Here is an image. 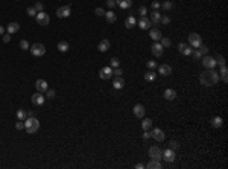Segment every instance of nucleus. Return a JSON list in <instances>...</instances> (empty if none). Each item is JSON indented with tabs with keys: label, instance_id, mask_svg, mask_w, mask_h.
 <instances>
[{
	"label": "nucleus",
	"instance_id": "f257e3e1",
	"mask_svg": "<svg viewBox=\"0 0 228 169\" xmlns=\"http://www.w3.org/2000/svg\"><path fill=\"white\" fill-rule=\"evenodd\" d=\"M199 81H201L202 86L211 87V86H214V84H217V81H219V73H217L214 69H205V72L201 73Z\"/></svg>",
	"mask_w": 228,
	"mask_h": 169
},
{
	"label": "nucleus",
	"instance_id": "f03ea898",
	"mask_svg": "<svg viewBox=\"0 0 228 169\" xmlns=\"http://www.w3.org/2000/svg\"><path fill=\"white\" fill-rule=\"evenodd\" d=\"M38 128H40V120L37 119V117L30 116V117H26L24 119V130H26V133H28V134L37 133Z\"/></svg>",
	"mask_w": 228,
	"mask_h": 169
},
{
	"label": "nucleus",
	"instance_id": "7ed1b4c3",
	"mask_svg": "<svg viewBox=\"0 0 228 169\" xmlns=\"http://www.w3.org/2000/svg\"><path fill=\"white\" fill-rule=\"evenodd\" d=\"M29 50H30V54H32L34 56H43L46 54V47H44V44H41V43L32 44L29 47Z\"/></svg>",
	"mask_w": 228,
	"mask_h": 169
},
{
	"label": "nucleus",
	"instance_id": "20e7f679",
	"mask_svg": "<svg viewBox=\"0 0 228 169\" xmlns=\"http://www.w3.org/2000/svg\"><path fill=\"white\" fill-rule=\"evenodd\" d=\"M202 44V37L199 34H190L189 35V46H192L193 49H198V47Z\"/></svg>",
	"mask_w": 228,
	"mask_h": 169
},
{
	"label": "nucleus",
	"instance_id": "39448f33",
	"mask_svg": "<svg viewBox=\"0 0 228 169\" xmlns=\"http://www.w3.org/2000/svg\"><path fill=\"white\" fill-rule=\"evenodd\" d=\"M99 78L100 79H110V78H113V67L111 66H107V67H102L99 70Z\"/></svg>",
	"mask_w": 228,
	"mask_h": 169
},
{
	"label": "nucleus",
	"instance_id": "423d86ee",
	"mask_svg": "<svg viewBox=\"0 0 228 169\" xmlns=\"http://www.w3.org/2000/svg\"><path fill=\"white\" fill-rule=\"evenodd\" d=\"M132 113H134L135 117L143 119V117H145V114H146V108H145V105H141V104H135V105H134V108H132Z\"/></svg>",
	"mask_w": 228,
	"mask_h": 169
},
{
	"label": "nucleus",
	"instance_id": "0eeeda50",
	"mask_svg": "<svg viewBox=\"0 0 228 169\" xmlns=\"http://www.w3.org/2000/svg\"><path fill=\"white\" fill-rule=\"evenodd\" d=\"M149 157L154 160H160L163 158V151L160 149V146H151L149 148Z\"/></svg>",
	"mask_w": 228,
	"mask_h": 169
},
{
	"label": "nucleus",
	"instance_id": "6e6552de",
	"mask_svg": "<svg viewBox=\"0 0 228 169\" xmlns=\"http://www.w3.org/2000/svg\"><path fill=\"white\" fill-rule=\"evenodd\" d=\"M202 66L205 67V69H214L217 64H216V58H213V56H210V55H205L204 58H202Z\"/></svg>",
	"mask_w": 228,
	"mask_h": 169
},
{
	"label": "nucleus",
	"instance_id": "1a4fd4ad",
	"mask_svg": "<svg viewBox=\"0 0 228 169\" xmlns=\"http://www.w3.org/2000/svg\"><path fill=\"white\" fill-rule=\"evenodd\" d=\"M37 23L41 24V26H47V24L50 23L49 14H46V12H38V14H37Z\"/></svg>",
	"mask_w": 228,
	"mask_h": 169
},
{
	"label": "nucleus",
	"instance_id": "9d476101",
	"mask_svg": "<svg viewBox=\"0 0 228 169\" xmlns=\"http://www.w3.org/2000/svg\"><path fill=\"white\" fill-rule=\"evenodd\" d=\"M178 50H179V54H183L184 56H190V55H192L193 47L189 46L187 43H179L178 44Z\"/></svg>",
	"mask_w": 228,
	"mask_h": 169
},
{
	"label": "nucleus",
	"instance_id": "9b49d317",
	"mask_svg": "<svg viewBox=\"0 0 228 169\" xmlns=\"http://www.w3.org/2000/svg\"><path fill=\"white\" fill-rule=\"evenodd\" d=\"M70 14H72L70 6H61L56 9V15L60 18H67V17H70Z\"/></svg>",
	"mask_w": 228,
	"mask_h": 169
},
{
	"label": "nucleus",
	"instance_id": "f8f14e48",
	"mask_svg": "<svg viewBox=\"0 0 228 169\" xmlns=\"http://www.w3.org/2000/svg\"><path fill=\"white\" fill-rule=\"evenodd\" d=\"M163 158H164L166 162H169V163L175 162V158H177V155H175V151L172 149V148H167V149H164V151H163Z\"/></svg>",
	"mask_w": 228,
	"mask_h": 169
},
{
	"label": "nucleus",
	"instance_id": "ddd939ff",
	"mask_svg": "<svg viewBox=\"0 0 228 169\" xmlns=\"http://www.w3.org/2000/svg\"><path fill=\"white\" fill-rule=\"evenodd\" d=\"M30 101H32V104H34V105H43V104H44V101H46V98L43 96V93L37 92V93H34V94H32Z\"/></svg>",
	"mask_w": 228,
	"mask_h": 169
},
{
	"label": "nucleus",
	"instance_id": "4468645a",
	"mask_svg": "<svg viewBox=\"0 0 228 169\" xmlns=\"http://www.w3.org/2000/svg\"><path fill=\"white\" fill-rule=\"evenodd\" d=\"M35 88H37V92H40V93H44V92H47V88H49V84H47L44 79H37V82H35Z\"/></svg>",
	"mask_w": 228,
	"mask_h": 169
},
{
	"label": "nucleus",
	"instance_id": "2eb2a0df",
	"mask_svg": "<svg viewBox=\"0 0 228 169\" xmlns=\"http://www.w3.org/2000/svg\"><path fill=\"white\" fill-rule=\"evenodd\" d=\"M151 49H152V54L155 55V56H161V55H163V52H164V47L161 46L160 41H155V43L152 44Z\"/></svg>",
	"mask_w": 228,
	"mask_h": 169
},
{
	"label": "nucleus",
	"instance_id": "dca6fc26",
	"mask_svg": "<svg viewBox=\"0 0 228 169\" xmlns=\"http://www.w3.org/2000/svg\"><path fill=\"white\" fill-rule=\"evenodd\" d=\"M151 137H152V139H155L157 142H163V140H164V133H163V130H160V128H154V130L151 131Z\"/></svg>",
	"mask_w": 228,
	"mask_h": 169
},
{
	"label": "nucleus",
	"instance_id": "f3484780",
	"mask_svg": "<svg viewBox=\"0 0 228 169\" xmlns=\"http://www.w3.org/2000/svg\"><path fill=\"white\" fill-rule=\"evenodd\" d=\"M158 73H160L161 76H169V75H172V67L169 64H161L158 67Z\"/></svg>",
	"mask_w": 228,
	"mask_h": 169
},
{
	"label": "nucleus",
	"instance_id": "a211bd4d",
	"mask_svg": "<svg viewBox=\"0 0 228 169\" xmlns=\"http://www.w3.org/2000/svg\"><path fill=\"white\" fill-rule=\"evenodd\" d=\"M137 24H139V28L140 29H143V31H146V29H151V20L149 18H146V17H141L139 22H137Z\"/></svg>",
	"mask_w": 228,
	"mask_h": 169
},
{
	"label": "nucleus",
	"instance_id": "6ab92c4d",
	"mask_svg": "<svg viewBox=\"0 0 228 169\" xmlns=\"http://www.w3.org/2000/svg\"><path fill=\"white\" fill-rule=\"evenodd\" d=\"M104 17L107 18V22H108L110 24L116 23V20H117V15H116V12L113 11V9H110V11H105V15H104Z\"/></svg>",
	"mask_w": 228,
	"mask_h": 169
},
{
	"label": "nucleus",
	"instance_id": "aec40b11",
	"mask_svg": "<svg viewBox=\"0 0 228 169\" xmlns=\"http://www.w3.org/2000/svg\"><path fill=\"white\" fill-rule=\"evenodd\" d=\"M113 87L116 88V90H120V88H123V87H125L123 78H122V76H116L114 81H113Z\"/></svg>",
	"mask_w": 228,
	"mask_h": 169
},
{
	"label": "nucleus",
	"instance_id": "412c9836",
	"mask_svg": "<svg viewBox=\"0 0 228 169\" xmlns=\"http://www.w3.org/2000/svg\"><path fill=\"white\" fill-rule=\"evenodd\" d=\"M175 98H177V92H175L173 88H166V90H164V99H166V101H173Z\"/></svg>",
	"mask_w": 228,
	"mask_h": 169
},
{
	"label": "nucleus",
	"instance_id": "4be33fe9",
	"mask_svg": "<svg viewBox=\"0 0 228 169\" xmlns=\"http://www.w3.org/2000/svg\"><path fill=\"white\" fill-rule=\"evenodd\" d=\"M116 5L122 9H129L132 6V0H116Z\"/></svg>",
	"mask_w": 228,
	"mask_h": 169
},
{
	"label": "nucleus",
	"instance_id": "5701e85b",
	"mask_svg": "<svg viewBox=\"0 0 228 169\" xmlns=\"http://www.w3.org/2000/svg\"><path fill=\"white\" fill-rule=\"evenodd\" d=\"M110 46H111V44H110V40L104 38V40L99 43V46H97V50H99V52H102V54H104V52H107V50L110 49Z\"/></svg>",
	"mask_w": 228,
	"mask_h": 169
},
{
	"label": "nucleus",
	"instance_id": "b1692460",
	"mask_svg": "<svg viewBox=\"0 0 228 169\" xmlns=\"http://www.w3.org/2000/svg\"><path fill=\"white\" fill-rule=\"evenodd\" d=\"M6 29H8V34H15V32H18V31H20V24L17 22H12V23L8 24Z\"/></svg>",
	"mask_w": 228,
	"mask_h": 169
},
{
	"label": "nucleus",
	"instance_id": "393cba45",
	"mask_svg": "<svg viewBox=\"0 0 228 169\" xmlns=\"http://www.w3.org/2000/svg\"><path fill=\"white\" fill-rule=\"evenodd\" d=\"M149 37H151L154 41H160L163 35H161V32H160L158 29H151V31H149Z\"/></svg>",
	"mask_w": 228,
	"mask_h": 169
},
{
	"label": "nucleus",
	"instance_id": "a878e982",
	"mask_svg": "<svg viewBox=\"0 0 228 169\" xmlns=\"http://www.w3.org/2000/svg\"><path fill=\"white\" fill-rule=\"evenodd\" d=\"M222 125H224V120H222L221 116H214V117L211 119V126H213V128H221Z\"/></svg>",
	"mask_w": 228,
	"mask_h": 169
},
{
	"label": "nucleus",
	"instance_id": "bb28decb",
	"mask_svg": "<svg viewBox=\"0 0 228 169\" xmlns=\"http://www.w3.org/2000/svg\"><path fill=\"white\" fill-rule=\"evenodd\" d=\"M135 24H137V20H135L134 15H131V17H128V18L125 20V26H126L128 29H132Z\"/></svg>",
	"mask_w": 228,
	"mask_h": 169
},
{
	"label": "nucleus",
	"instance_id": "cd10ccee",
	"mask_svg": "<svg viewBox=\"0 0 228 169\" xmlns=\"http://www.w3.org/2000/svg\"><path fill=\"white\" fill-rule=\"evenodd\" d=\"M160 18H161V14L158 12V11L151 12V23L152 24H158V23H160Z\"/></svg>",
	"mask_w": 228,
	"mask_h": 169
},
{
	"label": "nucleus",
	"instance_id": "c85d7f7f",
	"mask_svg": "<svg viewBox=\"0 0 228 169\" xmlns=\"http://www.w3.org/2000/svg\"><path fill=\"white\" fill-rule=\"evenodd\" d=\"M146 168L147 169H160L161 163H160V160H154V158H151V162L146 165Z\"/></svg>",
	"mask_w": 228,
	"mask_h": 169
},
{
	"label": "nucleus",
	"instance_id": "c756f323",
	"mask_svg": "<svg viewBox=\"0 0 228 169\" xmlns=\"http://www.w3.org/2000/svg\"><path fill=\"white\" fill-rule=\"evenodd\" d=\"M56 47H58V50H60V52H62V54H64V52H67L68 49H70V44H68L67 41H60Z\"/></svg>",
	"mask_w": 228,
	"mask_h": 169
},
{
	"label": "nucleus",
	"instance_id": "7c9ffc66",
	"mask_svg": "<svg viewBox=\"0 0 228 169\" xmlns=\"http://www.w3.org/2000/svg\"><path fill=\"white\" fill-rule=\"evenodd\" d=\"M155 78H157V73L154 70H149L147 73H145V81H147V82H154Z\"/></svg>",
	"mask_w": 228,
	"mask_h": 169
},
{
	"label": "nucleus",
	"instance_id": "2f4dec72",
	"mask_svg": "<svg viewBox=\"0 0 228 169\" xmlns=\"http://www.w3.org/2000/svg\"><path fill=\"white\" fill-rule=\"evenodd\" d=\"M151 126H152V120L151 119H147V117L143 119V122H141V128L143 130H149Z\"/></svg>",
	"mask_w": 228,
	"mask_h": 169
},
{
	"label": "nucleus",
	"instance_id": "473e14b6",
	"mask_svg": "<svg viewBox=\"0 0 228 169\" xmlns=\"http://www.w3.org/2000/svg\"><path fill=\"white\" fill-rule=\"evenodd\" d=\"M161 8L164 9V11H170V9L173 8V3L170 2V0H166L164 3H161Z\"/></svg>",
	"mask_w": 228,
	"mask_h": 169
},
{
	"label": "nucleus",
	"instance_id": "72a5a7b5",
	"mask_svg": "<svg viewBox=\"0 0 228 169\" xmlns=\"http://www.w3.org/2000/svg\"><path fill=\"white\" fill-rule=\"evenodd\" d=\"M221 76H222V81L224 82H228V76H227V67L225 64L221 66Z\"/></svg>",
	"mask_w": 228,
	"mask_h": 169
},
{
	"label": "nucleus",
	"instance_id": "f704fd0d",
	"mask_svg": "<svg viewBox=\"0 0 228 169\" xmlns=\"http://www.w3.org/2000/svg\"><path fill=\"white\" fill-rule=\"evenodd\" d=\"M26 117H28V114H26V111H24L23 108L17 110V119H18V120H24Z\"/></svg>",
	"mask_w": 228,
	"mask_h": 169
},
{
	"label": "nucleus",
	"instance_id": "c9c22d12",
	"mask_svg": "<svg viewBox=\"0 0 228 169\" xmlns=\"http://www.w3.org/2000/svg\"><path fill=\"white\" fill-rule=\"evenodd\" d=\"M160 43H161V46H163V47H169V46L172 44V41H170V38H167V37H161Z\"/></svg>",
	"mask_w": 228,
	"mask_h": 169
},
{
	"label": "nucleus",
	"instance_id": "e433bc0d",
	"mask_svg": "<svg viewBox=\"0 0 228 169\" xmlns=\"http://www.w3.org/2000/svg\"><path fill=\"white\" fill-rule=\"evenodd\" d=\"M46 94H47L46 98H49V99H53V98L56 96V92L53 90V88H47V92H46Z\"/></svg>",
	"mask_w": 228,
	"mask_h": 169
},
{
	"label": "nucleus",
	"instance_id": "4c0bfd02",
	"mask_svg": "<svg viewBox=\"0 0 228 169\" xmlns=\"http://www.w3.org/2000/svg\"><path fill=\"white\" fill-rule=\"evenodd\" d=\"M26 12H28V15H29V17H37V9H35L34 6L28 8V9H26Z\"/></svg>",
	"mask_w": 228,
	"mask_h": 169
},
{
	"label": "nucleus",
	"instance_id": "58836bf2",
	"mask_svg": "<svg viewBox=\"0 0 228 169\" xmlns=\"http://www.w3.org/2000/svg\"><path fill=\"white\" fill-rule=\"evenodd\" d=\"M110 64H111V67H114V69H116V67H119V66H120V61H119V58H117V56L111 58V62H110Z\"/></svg>",
	"mask_w": 228,
	"mask_h": 169
},
{
	"label": "nucleus",
	"instance_id": "ea45409f",
	"mask_svg": "<svg viewBox=\"0 0 228 169\" xmlns=\"http://www.w3.org/2000/svg\"><path fill=\"white\" fill-rule=\"evenodd\" d=\"M34 8L37 9V12H43V9H44V5L41 3V2H37V3L34 5Z\"/></svg>",
	"mask_w": 228,
	"mask_h": 169
},
{
	"label": "nucleus",
	"instance_id": "a19ab883",
	"mask_svg": "<svg viewBox=\"0 0 228 169\" xmlns=\"http://www.w3.org/2000/svg\"><path fill=\"white\" fill-rule=\"evenodd\" d=\"M198 50H199L202 55H207V54H208V47H207L205 44H201V46L198 47Z\"/></svg>",
	"mask_w": 228,
	"mask_h": 169
},
{
	"label": "nucleus",
	"instance_id": "79ce46f5",
	"mask_svg": "<svg viewBox=\"0 0 228 169\" xmlns=\"http://www.w3.org/2000/svg\"><path fill=\"white\" fill-rule=\"evenodd\" d=\"M20 47H22L23 50H29L30 46H29V43H28L26 40H22V41H20Z\"/></svg>",
	"mask_w": 228,
	"mask_h": 169
},
{
	"label": "nucleus",
	"instance_id": "37998d69",
	"mask_svg": "<svg viewBox=\"0 0 228 169\" xmlns=\"http://www.w3.org/2000/svg\"><path fill=\"white\" fill-rule=\"evenodd\" d=\"M151 8L154 9V11H158V9L161 8V3H160V2H157V0H154L152 5H151Z\"/></svg>",
	"mask_w": 228,
	"mask_h": 169
},
{
	"label": "nucleus",
	"instance_id": "c03bdc74",
	"mask_svg": "<svg viewBox=\"0 0 228 169\" xmlns=\"http://www.w3.org/2000/svg\"><path fill=\"white\" fill-rule=\"evenodd\" d=\"M160 23H161V24H169V23H170V18H169L167 15H161Z\"/></svg>",
	"mask_w": 228,
	"mask_h": 169
},
{
	"label": "nucleus",
	"instance_id": "a18cd8bd",
	"mask_svg": "<svg viewBox=\"0 0 228 169\" xmlns=\"http://www.w3.org/2000/svg\"><path fill=\"white\" fill-rule=\"evenodd\" d=\"M146 66H147V69H149V70H154V69L157 67V62L155 61H152V60H149L146 62Z\"/></svg>",
	"mask_w": 228,
	"mask_h": 169
},
{
	"label": "nucleus",
	"instance_id": "49530a36",
	"mask_svg": "<svg viewBox=\"0 0 228 169\" xmlns=\"http://www.w3.org/2000/svg\"><path fill=\"white\" fill-rule=\"evenodd\" d=\"M192 55L196 58V60H201V58H202V54H201L198 49H193V50H192Z\"/></svg>",
	"mask_w": 228,
	"mask_h": 169
},
{
	"label": "nucleus",
	"instance_id": "de8ad7c7",
	"mask_svg": "<svg viewBox=\"0 0 228 169\" xmlns=\"http://www.w3.org/2000/svg\"><path fill=\"white\" fill-rule=\"evenodd\" d=\"M216 64H219V66H224V64H225V60H224V56H222V55H217Z\"/></svg>",
	"mask_w": 228,
	"mask_h": 169
},
{
	"label": "nucleus",
	"instance_id": "09e8293b",
	"mask_svg": "<svg viewBox=\"0 0 228 169\" xmlns=\"http://www.w3.org/2000/svg\"><path fill=\"white\" fill-rule=\"evenodd\" d=\"M146 12H147V8L146 6H140L139 8V14L141 15V17H146Z\"/></svg>",
	"mask_w": 228,
	"mask_h": 169
},
{
	"label": "nucleus",
	"instance_id": "8fccbe9b",
	"mask_svg": "<svg viewBox=\"0 0 228 169\" xmlns=\"http://www.w3.org/2000/svg\"><path fill=\"white\" fill-rule=\"evenodd\" d=\"M169 146H170V148H172L173 151H177L178 148H179V143H178L177 140H172V142H170V145H169Z\"/></svg>",
	"mask_w": 228,
	"mask_h": 169
},
{
	"label": "nucleus",
	"instance_id": "3c124183",
	"mask_svg": "<svg viewBox=\"0 0 228 169\" xmlns=\"http://www.w3.org/2000/svg\"><path fill=\"white\" fill-rule=\"evenodd\" d=\"M15 128L17 130H24V120H18V122L15 124Z\"/></svg>",
	"mask_w": 228,
	"mask_h": 169
},
{
	"label": "nucleus",
	"instance_id": "603ef678",
	"mask_svg": "<svg viewBox=\"0 0 228 169\" xmlns=\"http://www.w3.org/2000/svg\"><path fill=\"white\" fill-rule=\"evenodd\" d=\"M107 2V6L110 8V9H113L114 6H116V0H105Z\"/></svg>",
	"mask_w": 228,
	"mask_h": 169
},
{
	"label": "nucleus",
	"instance_id": "864d4df0",
	"mask_svg": "<svg viewBox=\"0 0 228 169\" xmlns=\"http://www.w3.org/2000/svg\"><path fill=\"white\" fill-rule=\"evenodd\" d=\"M3 43H9L11 41V34H3Z\"/></svg>",
	"mask_w": 228,
	"mask_h": 169
},
{
	"label": "nucleus",
	"instance_id": "5fc2aeb1",
	"mask_svg": "<svg viewBox=\"0 0 228 169\" xmlns=\"http://www.w3.org/2000/svg\"><path fill=\"white\" fill-rule=\"evenodd\" d=\"M94 12H96V15H99V17H102V15H105V11H104L102 8H96V11H94Z\"/></svg>",
	"mask_w": 228,
	"mask_h": 169
},
{
	"label": "nucleus",
	"instance_id": "6e6d98bb",
	"mask_svg": "<svg viewBox=\"0 0 228 169\" xmlns=\"http://www.w3.org/2000/svg\"><path fill=\"white\" fill-rule=\"evenodd\" d=\"M113 75H116V76H122V69L116 67L114 70H113Z\"/></svg>",
	"mask_w": 228,
	"mask_h": 169
},
{
	"label": "nucleus",
	"instance_id": "4d7b16f0",
	"mask_svg": "<svg viewBox=\"0 0 228 169\" xmlns=\"http://www.w3.org/2000/svg\"><path fill=\"white\" fill-rule=\"evenodd\" d=\"M143 139L145 140H147V139H151V133L147 130H145V133H143Z\"/></svg>",
	"mask_w": 228,
	"mask_h": 169
},
{
	"label": "nucleus",
	"instance_id": "13d9d810",
	"mask_svg": "<svg viewBox=\"0 0 228 169\" xmlns=\"http://www.w3.org/2000/svg\"><path fill=\"white\" fill-rule=\"evenodd\" d=\"M146 168V165H143V163H137L135 165V169H145Z\"/></svg>",
	"mask_w": 228,
	"mask_h": 169
},
{
	"label": "nucleus",
	"instance_id": "bf43d9fd",
	"mask_svg": "<svg viewBox=\"0 0 228 169\" xmlns=\"http://www.w3.org/2000/svg\"><path fill=\"white\" fill-rule=\"evenodd\" d=\"M3 34H5V28H3V26H0V35H3Z\"/></svg>",
	"mask_w": 228,
	"mask_h": 169
},
{
	"label": "nucleus",
	"instance_id": "052dcab7",
	"mask_svg": "<svg viewBox=\"0 0 228 169\" xmlns=\"http://www.w3.org/2000/svg\"><path fill=\"white\" fill-rule=\"evenodd\" d=\"M26 114H28V117H30V116H34V113H32V111H26Z\"/></svg>",
	"mask_w": 228,
	"mask_h": 169
}]
</instances>
